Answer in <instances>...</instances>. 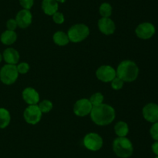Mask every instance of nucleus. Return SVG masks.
I'll use <instances>...</instances> for the list:
<instances>
[{
  "label": "nucleus",
  "instance_id": "20",
  "mask_svg": "<svg viewBox=\"0 0 158 158\" xmlns=\"http://www.w3.org/2000/svg\"><path fill=\"white\" fill-rule=\"evenodd\" d=\"M11 115L9 110L5 108H0V129H5L9 125Z\"/></svg>",
  "mask_w": 158,
  "mask_h": 158
},
{
  "label": "nucleus",
  "instance_id": "18",
  "mask_svg": "<svg viewBox=\"0 0 158 158\" xmlns=\"http://www.w3.org/2000/svg\"><path fill=\"white\" fill-rule=\"evenodd\" d=\"M53 42L58 46H66L69 43V39L66 33L63 31H57L52 36Z\"/></svg>",
  "mask_w": 158,
  "mask_h": 158
},
{
  "label": "nucleus",
  "instance_id": "29",
  "mask_svg": "<svg viewBox=\"0 0 158 158\" xmlns=\"http://www.w3.org/2000/svg\"><path fill=\"white\" fill-rule=\"evenodd\" d=\"M17 26H17V23L15 19H9L6 22V27H7V29H9V30L15 31Z\"/></svg>",
  "mask_w": 158,
  "mask_h": 158
},
{
  "label": "nucleus",
  "instance_id": "26",
  "mask_svg": "<svg viewBox=\"0 0 158 158\" xmlns=\"http://www.w3.org/2000/svg\"><path fill=\"white\" fill-rule=\"evenodd\" d=\"M150 134H151L153 139H154L155 141H158V122H154L151 125V129H150Z\"/></svg>",
  "mask_w": 158,
  "mask_h": 158
},
{
  "label": "nucleus",
  "instance_id": "32",
  "mask_svg": "<svg viewBox=\"0 0 158 158\" xmlns=\"http://www.w3.org/2000/svg\"><path fill=\"white\" fill-rule=\"evenodd\" d=\"M3 60V57H2V54H1V53H0V63H1L2 62V60Z\"/></svg>",
  "mask_w": 158,
  "mask_h": 158
},
{
  "label": "nucleus",
  "instance_id": "4",
  "mask_svg": "<svg viewBox=\"0 0 158 158\" xmlns=\"http://www.w3.org/2000/svg\"><path fill=\"white\" fill-rule=\"evenodd\" d=\"M89 34V29L83 23H77L69 29L67 33L69 41L73 43H80L88 37Z\"/></svg>",
  "mask_w": 158,
  "mask_h": 158
},
{
  "label": "nucleus",
  "instance_id": "7",
  "mask_svg": "<svg viewBox=\"0 0 158 158\" xmlns=\"http://www.w3.org/2000/svg\"><path fill=\"white\" fill-rule=\"evenodd\" d=\"M42 112L37 105H30L24 110L23 117L28 124L35 125L42 119Z\"/></svg>",
  "mask_w": 158,
  "mask_h": 158
},
{
  "label": "nucleus",
  "instance_id": "23",
  "mask_svg": "<svg viewBox=\"0 0 158 158\" xmlns=\"http://www.w3.org/2000/svg\"><path fill=\"white\" fill-rule=\"evenodd\" d=\"M39 108H40V111L42 113H47L52 110L53 105H52V102L49 100H43L38 105Z\"/></svg>",
  "mask_w": 158,
  "mask_h": 158
},
{
  "label": "nucleus",
  "instance_id": "33",
  "mask_svg": "<svg viewBox=\"0 0 158 158\" xmlns=\"http://www.w3.org/2000/svg\"><path fill=\"white\" fill-rule=\"evenodd\" d=\"M155 158H158V156H156V157Z\"/></svg>",
  "mask_w": 158,
  "mask_h": 158
},
{
  "label": "nucleus",
  "instance_id": "10",
  "mask_svg": "<svg viewBox=\"0 0 158 158\" xmlns=\"http://www.w3.org/2000/svg\"><path fill=\"white\" fill-rule=\"evenodd\" d=\"M93 105L89 99H81L76 102L73 106V112L76 116L80 117H84L90 114Z\"/></svg>",
  "mask_w": 158,
  "mask_h": 158
},
{
  "label": "nucleus",
  "instance_id": "17",
  "mask_svg": "<svg viewBox=\"0 0 158 158\" xmlns=\"http://www.w3.org/2000/svg\"><path fill=\"white\" fill-rule=\"evenodd\" d=\"M16 40L17 33H15V31L6 29L0 36V40H1L2 43H3L4 45H7V46L13 44L16 41Z\"/></svg>",
  "mask_w": 158,
  "mask_h": 158
},
{
  "label": "nucleus",
  "instance_id": "22",
  "mask_svg": "<svg viewBox=\"0 0 158 158\" xmlns=\"http://www.w3.org/2000/svg\"><path fill=\"white\" fill-rule=\"evenodd\" d=\"M103 99H104L103 94L100 92H97L92 94L89 100L91 102L93 106H96V105H99L103 103Z\"/></svg>",
  "mask_w": 158,
  "mask_h": 158
},
{
  "label": "nucleus",
  "instance_id": "2",
  "mask_svg": "<svg viewBox=\"0 0 158 158\" xmlns=\"http://www.w3.org/2000/svg\"><path fill=\"white\" fill-rule=\"evenodd\" d=\"M117 76L125 82H132L137 78L139 68L135 62L125 60L120 62L117 69Z\"/></svg>",
  "mask_w": 158,
  "mask_h": 158
},
{
  "label": "nucleus",
  "instance_id": "9",
  "mask_svg": "<svg viewBox=\"0 0 158 158\" xmlns=\"http://www.w3.org/2000/svg\"><path fill=\"white\" fill-rule=\"evenodd\" d=\"M155 26L149 22H145L139 24L135 29L136 35L142 40H148L155 34Z\"/></svg>",
  "mask_w": 158,
  "mask_h": 158
},
{
  "label": "nucleus",
  "instance_id": "15",
  "mask_svg": "<svg viewBox=\"0 0 158 158\" xmlns=\"http://www.w3.org/2000/svg\"><path fill=\"white\" fill-rule=\"evenodd\" d=\"M3 60L9 64H16L19 60V53L12 47H8L3 51Z\"/></svg>",
  "mask_w": 158,
  "mask_h": 158
},
{
  "label": "nucleus",
  "instance_id": "28",
  "mask_svg": "<svg viewBox=\"0 0 158 158\" xmlns=\"http://www.w3.org/2000/svg\"><path fill=\"white\" fill-rule=\"evenodd\" d=\"M22 7L25 9H30L33 6L34 0H19Z\"/></svg>",
  "mask_w": 158,
  "mask_h": 158
},
{
  "label": "nucleus",
  "instance_id": "14",
  "mask_svg": "<svg viewBox=\"0 0 158 158\" xmlns=\"http://www.w3.org/2000/svg\"><path fill=\"white\" fill-rule=\"evenodd\" d=\"M22 96H23V100L26 103L29 104V105H36L40 102V94L38 91L33 88L28 87L25 88L22 93Z\"/></svg>",
  "mask_w": 158,
  "mask_h": 158
},
{
  "label": "nucleus",
  "instance_id": "12",
  "mask_svg": "<svg viewBox=\"0 0 158 158\" xmlns=\"http://www.w3.org/2000/svg\"><path fill=\"white\" fill-rule=\"evenodd\" d=\"M15 20L19 27L26 29L32 23V15L29 9H23L16 14Z\"/></svg>",
  "mask_w": 158,
  "mask_h": 158
},
{
  "label": "nucleus",
  "instance_id": "11",
  "mask_svg": "<svg viewBox=\"0 0 158 158\" xmlns=\"http://www.w3.org/2000/svg\"><path fill=\"white\" fill-rule=\"evenodd\" d=\"M143 116L148 122H158V105L156 103H148L145 105L142 110Z\"/></svg>",
  "mask_w": 158,
  "mask_h": 158
},
{
  "label": "nucleus",
  "instance_id": "8",
  "mask_svg": "<svg viewBox=\"0 0 158 158\" xmlns=\"http://www.w3.org/2000/svg\"><path fill=\"white\" fill-rule=\"evenodd\" d=\"M96 76L103 82H111L117 77V71L110 65H102L96 71Z\"/></svg>",
  "mask_w": 158,
  "mask_h": 158
},
{
  "label": "nucleus",
  "instance_id": "16",
  "mask_svg": "<svg viewBox=\"0 0 158 158\" xmlns=\"http://www.w3.org/2000/svg\"><path fill=\"white\" fill-rule=\"evenodd\" d=\"M58 9L59 4L56 0H43L42 2V9L46 15H52Z\"/></svg>",
  "mask_w": 158,
  "mask_h": 158
},
{
  "label": "nucleus",
  "instance_id": "24",
  "mask_svg": "<svg viewBox=\"0 0 158 158\" xmlns=\"http://www.w3.org/2000/svg\"><path fill=\"white\" fill-rule=\"evenodd\" d=\"M123 81H122L120 77H117L111 81V87L114 90H120L123 86Z\"/></svg>",
  "mask_w": 158,
  "mask_h": 158
},
{
  "label": "nucleus",
  "instance_id": "13",
  "mask_svg": "<svg viewBox=\"0 0 158 158\" xmlns=\"http://www.w3.org/2000/svg\"><path fill=\"white\" fill-rule=\"evenodd\" d=\"M98 27L102 33L111 35L115 32L116 25L110 17H102L98 21Z\"/></svg>",
  "mask_w": 158,
  "mask_h": 158
},
{
  "label": "nucleus",
  "instance_id": "5",
  "mask_svg": "<svg viewBox=\"0 0 158 158\" xmlns=\"http://www.w3.org/2000/svg\"><path fill=\"white\" fill-rule=\"evenodd\" d=\"M19 77L16 65L6 64L0 69V81L4 85H11L15 83Z\"/></svg>",
  "mask_w": 158,
  "mask_h": 158
},
{
  "label": "nucleus",
  "instance_id": "21",
  "mask_svg": "<svg viewBox=\"0 0 158 158\" xmlns=\"http://www.w3.org/2000/svg\"><path fill=\"white\" fill-rule=\"evenodd\" d=\"M100 14L102 17H110L112 15L113 8L108 2H103L100 6Z\"/></svg>",
  "mask_w": 158,
  "mask_h": 158
},
{
  "label": "nucleus",
  "instance_id": "1",
  "mask_svg": "<svg viewBox=\"0 0 158 158\" xmlns=\"http://www.w3.org/2000/svg\"><path fill=\"white\" fill-rule=\"evenodd\" d=\"M90 118L93 122L98 125H106L113 122L115 119V109L107 104H100L93 106L90 112Z\"/></svg>",
  "mask_w": 158,
  "mask_h": 158
},
{
  "label": "nucleus",
  "instance_id": "6",
  "mask_svg": "<svg viewBox=\"0 0 158 158\" xmlns=\"http://www.w3.org/2000/svg\"><path fill=\"white\" fill-rule=\"evenodd\" d=\"M83 145L91 151H97L103 147V138L96 133H87L83 138Z\"/></svg>",
  "mask_w": 158,
  "mask_h": 158
},
{
  "label": "nucleus",
  "instance_id": "31",
  "mask_svg": "<svg viewBox=\"0 0 158 158\" xmlns=\"http://www.w3.org/2000/svg\"><path fill=\"white\" fill-rule=\"evenodd\" d=\"M56 1L57 2H60V3H64L66 1V0H56Z\"/></svg>",
  "mask_w": 158,
  "mask_h": 158
},
{
  "label": "nucleus",
  "instance_id": "25",
  "mask_svg": "<svg viewBox=\"0 0 158 158\" xmlns=\"http://www.w3.org/2000/svg\"><path fill=\"white\" fill-rule=\"evenodd\" d=\"M17 70H18L19 74H25L29 71V64L26 62H22L17 65Z\"/></svg>",
  "mask_w": 158,
  "mask_h": 158
},
{
  "label": "nucleus",
  "instance_id": "3",
  "mask_svg": "<svg viewBox=\"0 0 158 158\" xmlns=\"http://www.w3.org/2000/svg\"><path fill=\"white\" fill-rule=\"evenodd\" d=\"M114 153L120 158H128L134 153V146L128 138L117 137L113 142Z\"/></svg>",
  "mask_w": 158,
  "mask_h": 158
},
{
  "label": "nucleus",
  "instance_id": "27",
  "mask_svg": "<svg viewBox=\"0 0 158 158\" xmlns=\"http://www.w3.org/2000/svg\"><path fill=\"white\" fill-rule=\"evenodd\" d=\"M52 16V20H53L56 24H62V23H64V15H63V14L62 13V12H60L57 11V12H55Z\"/></svg>",
  "mask_w": 158,
  "mask_h": 158
},
{
  "label": "nucleus",
  "instance_id": "30",
  "mask_svg": "<svg viewBox=\"0 0 158 158\" xmlns=\"http://www.w3.org/2000/svg\"><path fill=\"white\" fill-rule=\"evenodd\" d=\"M151 149H152L153 153L155 155H157V156H158V141H155V142L152 144Z\"/></svg>",
  "mask_w": 158,
  "mask_h": 158
},
{
  "label": "nucleus",
  "instance_id": "19",
  "mask_svg": "<svg viewBox=\"0 0 158 158\" xmlns=\"http://www.w3.org/2000/svg\"><path fill=\"white\" fill-rule=\"evenodd\" d=\"M114 131L118 137H125L129 133L128 124L123 121H119L114 126Z\"/></svg>",
  "mask_w": 158,
  "mask_h": 158
}]
</instances>
